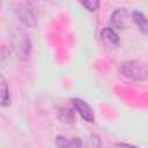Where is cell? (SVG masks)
<instances>
[{
    "mask_svg": "<svg viewBox=\"0 0 148 148\" xmlns=\"http://www.w3.org/2000/svg\"><path fill=\"white\" fill-rule=\"evenodd\" d=\"M11 37H12V47H14L18 58L19 59H28L30 54H32V42H30L28 33L23 32L21 28H18L11 33Z\"/></svg>",
    "mask_w": 148,
    "mask_h": 148,
    "instance_id": "obj_2",
    "label": "cell"
},
{
    "mask_svg": "<svg viewBox=\"0 0 148 148\" xmlns=\"http://www.w3.org/2000/svg\"><path fill=\"white\" fill-rule=\"evenodd\" d=\"M131 18H132V21L138 25V28H139L143 33L148 32V21H146V16H145L141 11H132V12H131Z\"/></svg>",
    "mask_w": 148,
    "mask_h": 148,
    "instance_id": "obj_8",
    "label": "cell"
},
{
    "mask_svg": "<svg viewBox=\"0 0 148 148\" xmlns=\"http://www.w3.org/2000/svg\"><path fill=\"white\" fill-rule=\"evenodd\" d=\"M11 103V92H9V86L5 77L0 73V106H9Z\"/></svg>",
    "mask_w": 148,
    "mask_h": 148,
    "instance_id": "obj_7",
    "label": "cell"
},
{
    "mask_svg": "<svg viewBox=\"0 0 148 148\" xmlns=\"http://www.w3.org/2000/svg\"><path fill=\"white\" fill-rule=\"evenodd\" d=\"M11 7H12L16 18L23 23V26H26V28L37 26L38 18H37V12L33 11V7H32L30 4H12Z\"/></svg>",
    "mask_w": 148,
    "mask_h": 148,
    "instance_id": "obj_3",
    "label": "cell"
},
{
    "mask_svg": "<svg viewBox=\"0 0 148 148\" xmlns=\"http://www.w3.org/2000/svg\"><path fill=\"white\" fill-rule=\"evenodd\" d=\"M9 49L7 47H0V66L2 64H5L7 61H9Z\"/></svg>",
    "mask_w": 148,
    "mask_h": 148,
    "instance_id": "obj_10",
    "label": "cell"
},
{
    "mask_svg": "<svg viewBox=\"0 0 148 148\" xmlns=\"http://www.w3.org/2000/svg\"><path fill=\"white\" fill-rule=\"evenodd\" d=\"M0 7H2V4H0Z\"/></svg>",
    "mask_w": 148,
    "mask_h": 148,
    "instance_id": "obj_13",
    "label": "cell"
},
{
    "mask_svg": "<svg viewBox=\"0 0 148 148\" xmlns=\"http://www.w3.org/2000/svg\"><path fill=\"white\" fill-rule=\"evenodd\" d=\"M127 11L125 9H115L113 12H112V18H110V23H112V26L110 28H125L127 26Z\"/></svg>",
    "mask_w": 148,
    "mask_h": 148,
    "instance_id": "obj_5",
    "label": "cell"
},
{
    "mask_svg": "<svg viewBox=\"0 0 148 148\" xmlns=\"http://www.w3.org/2000/svg\"><path fill=\"white\" fill-rule=\"evenodd\" d=\"M82 139L80 138H64L58 136L56 138V148H82Z\"/></svg>",
    "mask_w": 148,
    "mask_h": 148,
    "instance_id": "obj_6",
    "label": "cell"
},
{
    "mask_svg": "<svg viewBox=\"0 0 148 148\" xmlns=\"http://www.w3.org/2000/svg\"><path fill=\"white\" fill-rule=\"evenodd\" d=\"M120 73L124 77H127L129 80L143 82V80H146V75H148V66H146V63H143L139 59H132V61H125L120 64Z\"/></svg>",
    "mask_w": 148,
    "mask_h": 148,
    "instance_id": "obj_1",
    "label": "cell"
},
{
    "mask_svg": "<svg viewBox=\"0 0 148 148\" xmlns=\"http://www.w3.org/2000/svg\"><path fill=\"white\" fill-rule=\"evenodd\" d=\"M101 35H103L105 42H108L112 47H117V45L120 44V38H119V35H117V32H115L113 28H105Z\"/></svg>",
    "mask_w": 148,
    "mask_h": 148,
    "instance_id": "obj_9",
    "label": "cell"
},
{
    "mask_svg": "<svg viewBox=\"0 0 148 148\" xmlns=\"http://www.w3.org/2000/svg\"><path fill=\"white\" fill-rule=\"evenodd\" d=\"M82 5L87 9V11H91V12H94L98 7H99V2H98V0H94V2H87V0H86V2H82Z\"/></svg>",
    "mask_w": 148,
    "mask_h": 148,
    "instance_id": "obj_11",
    "label": "cell"
},
{
    "mask_svg": "<svg viewBox=\"0 0 148 148\" xmlns=\"http://www.w3.org/2000/svg\"><path fill=\"white\" fill-rule=\"evenodd\" d=\"M71 105H73V110H75L86 122H92V120H94V110H92L84 99L75 98V99H71Z\"/></svg>",
    "mask_w": 148,
    "mask_h": 148,
    "instance_id": "obj_4",
    "label": "cell"
},
{
    "mask_svg": "<svg viewBox=\"0 0 148 148\" xmlns=\"http://www.w3.org/2000/svg\"><path fill=\"white\" fill-rule=\"evenodd\" d=\"M115 148H136V146H131V145H115Z\"/></svg>",
    "mask_w": 148,
    "mask_h": 148,
    "instance_id": "obj_12",
    "label": "cell"
}]
</instances>
